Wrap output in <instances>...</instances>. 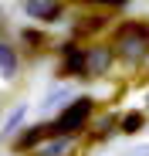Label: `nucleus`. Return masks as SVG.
I'll return each instance as SVG.
<instances>
[{"label": "nucleus", "mask_w": 149, "mask_h": 156, "mask_svg": "<svg viewBox=\"0 0 149 156\" xmlns=\"http://www.w3.org/2000/svg\"><path fill=\"white\" fill-rule=\"evenodd\" d=\"M88 112H92V102H88V98H78L74 105H68V109L58 115L54 133H78V129H81V122L88 119Z\"/></svg>", "instance_id": "nucleus-1"}, {"label": "nucleus", "mask_w": 149, "mask_h": 156, "mask_svg": "<svg viewBox=\"0 0 149 156\" xmlns=\"http://www.w3.org/2000/svg\"><path fill=\"white\" fill-rule=\"evenodd\" d=\"M14 71H17L14 48H10L7 41H0V75H4V78H14Z\"/></svg>", "instance_id": "nucleus-2"}, {"label": "nucleus", "mask_w": 149, "mask_h": 156, "mask_svg": "<svg viewBox=\"0 0 149 156\" xmlns=\"http://www.w3.org/2000/svg\"><path fill=\"white\" fill-rule=\"evenodd\" d=\"M27 14L31 17H54L58 14V4H54V0H27Z\"/></svg>", "instance_id": "nucleus-3"}, {"label": "nucleus", "mask_w": 149, "mask_h": 156, "mask_svg": "<svg viewBox=\"0 0 149 156\" xmlns=\"http://www.w3.org/2000/svg\"><path fill=\"white\" fill-rule=\"evenodd\" d=\"M85 61H88V55H85V51L68 48V55H64V68H68V71H81V68H85Z\"/></svg>", "instance_id": "nucleus-4"}, {"label": "nucleus", "mask_w": 149, "mask_h": 156, "mask_svg": "<svg viewBox=\"0 0 149 156\" xmlns=\"http://www.w3.org/2000/svg\"><path fill=\"white\" fill-rule=\"evenodd\" d=\"M139 126H142V115H139V112H129L126 119H122V129H126V133H136Z\"/></svg>", "instance_id": "nucleus-5"}, {"label": "nucleus", "mask_w": 149, "mask_h": 156, "mask_svg": "<svg viewBox=\"0 0 149 156\" xmlns=\"http://www.w3.org/2000/svg\"><path fill=\"white\" fill-rule=\"evenodd\" d=\"M64 149H68V143H51V146L44 149V156H61Z\"/></svg>", "instance_id": "nucleus-6"}, {"label": "nucleus", "mask_w": 149, "mask_h": 156, "mask_svg": "<svg viewBox=\"0 0 149 156\" xmlns=\"http://www.w3.org/2000/svg\"><path fill=\"white\" fill-rule=\"evenodd\" d=\"M20 119H24V109H17V112H14V115L7 119V126H4V129H7V133H14V126H17Z\"/></svg>", "instance_id": "nucleus-7"}, {"label": "nucleus", "mask_w": 149, "mask_h": 156, "mask_svg": "<svg viewBox=\"0 0 149 156\" xmlns=\"http://www.w3.org/2000/svg\"><path fill=\"white\" fill-rule=\"evenodd\" d=\"M122 156H149V146H136V149H129V153H122Z\"/></svg>", "instance_id": "nucleus-8"}, {"label": "nucleus", "mask_w": 149, "mask_h": 156, "mask_svg": "<svg viewBox=\"0 0 149 156\" xmlns=\"http://www.w3.org/2000/svg\"><path fill=\"white\" fill-rule=\"evenodd\" d=\"M102 4H126V0H102Z\"/></svg>", "instance_id": "nucleus-9"}]
</instances>
